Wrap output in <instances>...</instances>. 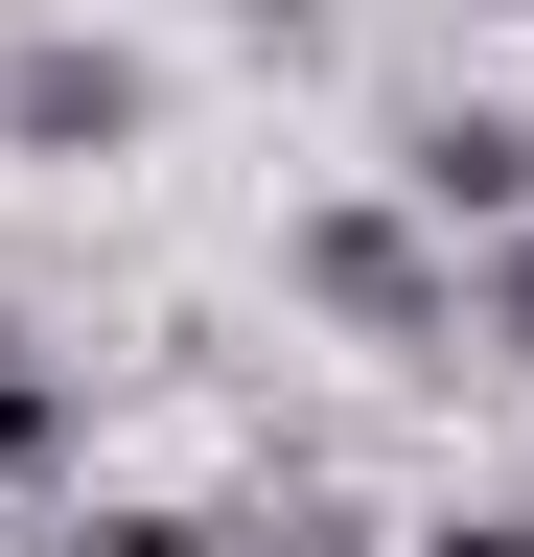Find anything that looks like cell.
Masks as SVG:
<instances>
[{"instance_id":"7a4b0ae2","label":"cell","mask_w":534,"mask_h":557,"mask_svg":"<svg viewBox=\"0 0 534 557\" xmlns=\"http://www.w3.org/2000/svg\"><path fill=\"white\" fill-rule=\"evenodd\" d=\"M140 116H163L140 47H94V24H24V47H0V139H24V163H116Z\"/></svg>"},{"instance_id":"8992f818","label":"cell","mask_w":534,"mask_h":557,"mask_svg":"<svg viewBox=\"0 0 534 557\" xmlns=\"http://www.w3.org/2000/svg\"><path fill=\"white\" fill-rule=\"evenodd\" d=\"M488 348H534V209H511V256H488Z\"/></svg>"},{"instance_id":"6da1fadb","label":"cell","mask_w":534,"mask_h":557,"mask_svg":"<svg viewBox=\"0 0 534 557\" xmlns=\"http://www.w3.org/2000/svg\"><path fill=\"white\" fill-rule=\"evenodd\" d=\"M302 302L349 348H464V278H442V209L419 186H395V209H302Z\"/></svg>"},{"instance_id":"3957f363","label":"cell","mask_w":534,"mask_h":557,"mask_svg":"<svg viewBox=\"0 0 534 557\" xmlns=\"http://www.w3.org/2000/svg\"><path fill=\"white\" fill-rule=\"evenodd\" d=\"M395 186H419L442 233H511V209H534V116H464V94H442L419 139H395Z\"/></svg>"},{"instance_id":"5b68a950","label":"cell","mask_w":534,"mask_h":557,"mask_svg":"<svg viewBox=\"0 0 534 557\" xmlns=\"http://www.w3.org/2000/svg\"><path fill=\"white\" fill-rule=\"evenodd\" d=\"M71 557H233V534H210V511H94Z\"/></svg>"},{"instance_id":"52a82bcc","label":"cell","mask_w":534,"mask_h":557,"mask_svg":"<svg viewBox=\"0 0 534 557\" xmlns=\"http://www.w3.org/2000/svg\"><path fill=\"white\" fill-rule=\"evenodd\" d=\"M419 557H534V534H511V511H464V534H419Z\"/></svg>"},{"instance_id":"277c9868","label":"cell","mask_w":534,"mask_h":557,"mask_svg":"<svg viewBox=\"0 0 534 557\" xmlns=\"http://www.w3.org/2000/svg\"><path fill=\"white\" fill-rule=\"evenodd\" d=\"M47 465H71V395H47V372H24V348H0V511H24V487H47Z\"/></svg>"},{"instance_id":"ba28073f","label":"cell","mask_w":534,"mask_h":557,"mask_svg":"<svg viewBox=\"0 0 534 557\" xmlns=\"http://www.w3.org/2000/svg\"><path fill=\"white\" fill-rule=\"evenodd\" d=\"M256 24H325V0H256Z\"/></svg>"}]
</instances>
